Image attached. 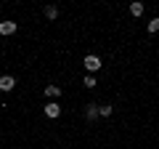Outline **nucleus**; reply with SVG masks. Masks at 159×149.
Wrapping results in <instances>:
<instances>
[{
    "mask_svg": "<svg viewBox=\"0 0 159 149\" xmlns=\"http://www.w3.org/2000/svg\"><path fill=\"white\" fill-rule=\"evenodd\" d=\"M82 64H85V69H88V72H90V74L101 69V59H98L96 53H90V56H85V61H82Z\"/></svg>",
    "mask_w": 159,
    "mask_h": 149,
    "instance_id": "1",
    "label": "nucleus"
},
{
    "mask_svg": "<svg viewBox=\"0 0 159 149\" xmlns=\"http://www.w3.org/2000/svg\"><path fill=\"white\" fill-rule=\"evenodd\" d=\"M13 88H16V77H11V74H3V77H0V91H3V93H11Z\"/></svg>",
    "mask_w": 159,
    "mask_h": 149,
    "instance_id": "2",
    "label": "nucleus"
},
{
    "mask_svg": "<svg viewBox=\"0 0 159 149\" xmlns=\"http://www.w3.org/2000/svg\"><path fill=\"white\" fill-rule=\"evenodd\" d=\"M98 107H101V104H88V109H85V117H88V123H96L98 117H101Z\"/></svg>",
    "mask_w": 159,
    "mask_h": 149,
    "instance_id": "3",
    "label": "nucleus"
},
{
    "mask_svg": "<svg viewBox=\"0 0 159 149\" xmlns=\"http://www.w3.org/2000/svg\"><path fill=\"white\" fill-rule=\"evenodd\" d=\"M45 115L51 117V120H56V117L61 115V107H58V101H51V104H45Z\"/></svg>",
    "mask_w": 159,
    "mask_h": 149,
    "instance_id": "4",
    "label": "nucleus"
},
{
    "mask_svg": "<svg viewBox=\"0 0 159 149\" xmlns=\"http://www.w3.org/2000/svg\"><path fill=\"white\" fill-rule=\"evenodd\" d=\"M16 32V22H0V35H13Z\"/></svg>",
    "mask_w": 159,
    "mask_h": 149,
    "instance_id": "5",
    "label": "nucleus"
},
{
    "mask_svg": "<svg viewBox=\"0 0 159 149\" xmlns=\"http://www.w3.org/2000/svg\"><path fill=\"white\" fill-rule=\"evenodd\" d=\"M45 96L58 99V96H61V85H48V88H45Z\"/></svg>",
    "mask_w": 159,
    "mask_h": 149,
    "instance_id": "6",
    "label": "nucleus"
},
{
    "mask_svg": "<svg viewBox=\"0 0 159 149\" xmlns=\"http://www.w3.org/2000/svg\"><path fill=\"white\" fill-rule=\"evenodd\" d=\"M130 13H133V16H143V3H133V6H130Z\"/></svg>",
    "mask_w": 159,
    "mask_h": 149,
    "instance_id": "7",
    "label": "nucleus"
},
{
    "mask_svg": "<svg viewBox=\"0 0 159 149\" xmlns=\"http://www.w3.org/2000/svg\"><path fill=\"white\" fill-rule=\"evenodd\" d=\"M45 16L48 19H58V8L56 6H45Z\"/></svg>",
    "mask_w": 159,
    "mask_h": 149,
    "instance_id": "8",
    "label": "nucleus"
},
{
    "mask_svg": "<svg viewBox=\"0 0 159 149\" xmlns=\"http://www.w3.org/2000/svg\"><path fill=\"white\" fill-rule=\"evenodd\" d=\"M98 112H101V117H109L114 112V107H111V104H103V107H98Z\"/></svg>",
    "mask_w": 159,
    "mask_h": 149,
    "instance_id": "9",
    "label": "nucleus"
},
{
    "mask_svg": "<svg viewBox=\"0 0 159 149\" xmlns=\"http://www.w3.org/2000/svg\"><path fill=\"white\" fill-rule=\"evenodd\" d=\"M85 88H96V74H85Z\"/></svg>",
    "mask_w": 159,
    "mask_h": 149,
    "instance_id": "10",
    "label": "nucleus"
},
{
    "mask_svg": "<svg viewBox=\"0 0 159 149\" xmlns=\"http://www.w3.org/2000/svg\"><path fill=\"white\" fill-rule=\"evenodd\" d=\"M148 32H159V16L148 22Z\"/></svg>",
    "mask_w": 159,
    "mask_h": 149,
    "instance_id": "11",
    "label": "nucleus"
}]
</instances>
